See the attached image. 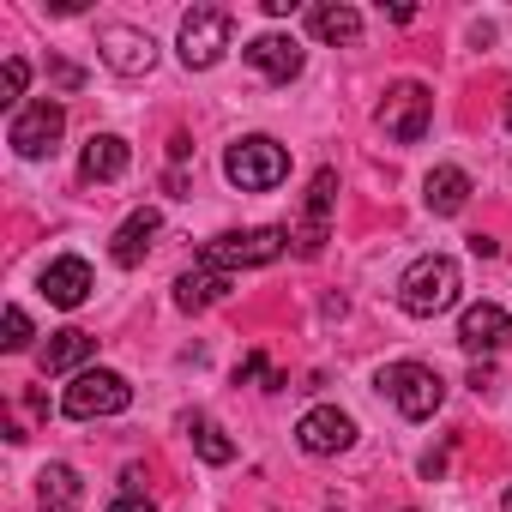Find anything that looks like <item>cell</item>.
Instances as JSON below:
<instances>
[{
	"mask_svg": "<svg viewBox=\"0 0 512 512\" xmlns=\"http://www.w3.org/2000/svg\"><path fill=\"white\" fill-rule=\"evenodd\" d=\"M464 278H458V260H446V253H422V260L398 278V308L410 320H434L458 302Z\"/></svg>",
	"mask_w": 512,
	"mask_h": 512,
	"instance_id": "obj_1",
	"label": "cell"
},
{
	"mask_svg": "<svg viewBox=\"0 0 512 512\" xmlns=\"http://www.w3.org/2000/svg\"><path fill=\"white\" fill-rule=\"evenodd\" d=\"M290 247V229H229V235H211L205 247H199V266L205 272H253V266H272L278 253Z\"/></svg>",
	"mask_w": 512,
	"mask_h": 512,
	"instance_id": "obj_2",
	"label": "cell"
},
{
	"mask_svg": "<svg viewBox=\"0 0 512 512\" xmlns=\"http://www.w3.org/2000/svg\"><path fill=\"white\" fill-rule=\"evenodd\" d=\"M223 175H229V187H241V193H272V187L290 175V151H284L278 139H266V133H247V139H235V145L223 151Z\"/></svg>",
	"mask_w": 512,
	"mask_h": 512,
	"instance_id": "obj_3",
	"label": "cell"
},
{
	"mask_svg": "<svg viewBox=\"0 0 512 512\" xmlns=\"http://www.w3.org/2000/svg\"><path fill=\"white\" fill-rule=\"evenodd\" d=\"M380 392H386L410 422H428V416L446 404V380H440L428 362H392V368H380Z\"/></svg>",
	"mask_w": 512,
	"mask_h": 512,
	"instance_id": "obj_4",
	"label": "cell"
},
{
	"mask_svg": "<svg viewBox=\"0 0 512 512\" xmlns=\"http://www.w3.org/2000/svg\"><path fill=\"white\" fill-rule=\"evenodd\" d=\"M127 404H133V386H127L115 368H85V374H73V386H67V398H61V410H67L73 422L121 416Z\"/></svg>",
	"mask_w": 512,
	"mask_h": 512,
	"instance_id": "obj_5",
	"label": "cell"
},
{
	"mask_svg": "<svg viewBox=\"0 0 512 512\" xmlns=\"http://www.w3.org/2000/svg\"><path fill=\"white\" fill-rule=\"evenodd\" d=\"M229 37H235V19H229L223 7H193V13L181 19V67H187V73L217 67L223 49H229Z\"/></svg>",
	"mask_w": 512,
	"mask_h": 512,
	"instance_id": "obj_6",
	"label": "cell"
},
{
	"mask_svg": "<svg viewBox=\"0 0 512 512\" xmlns=\"http://www.w3.org/2000/svg\"><path fill=\"white\" fill-rule=\"evenodd\" d=\"M428 121H434V91H428V85L404 79V85L386 91V103H380V133H386L392 145H416V139L428 133Z\"/></svg>",
	"mask_w": 512,
	"mask_h": 512,
	"instance_id": "obj_7",
	"label": "cell"
},
{
	"mask_svg": "<svg viewBox=\"0 0 512 512\" xmlns=\"http://www.w3.org/2000/svg\"><path fill=\"white\" fill-rule=\"evenodd\" d=\"M61 133H67V109L55 103V97H43V103H25L19 115H13V127H7V139H13V151L19 157H55V145H61Z\"/></svg>",
	"mask_w": 512,
	"mask_h": 512,
	"instance_id": "obj_8",
	"label": "cell"
},
{
	"mask_svg": "<svg viewBox=\"0 0 512 512\" xmlns=\"http://www.w3.org/2000/svg\"><path fill=\"white\" fill-rule=\"evenodd\" d=\"M332 205H338V169H320L314 187H308L302 223L290 229V241H296L302 260H320V247H326V235H332Z\"/></svg>",
	"mask_w": 512,
	"mask_h": 512,
	"instance_id": "obj_9",
	"label": "cell"
},
{
	"mask_svg": "<svg viewBox=\"0 0 512 512\" xmlns=\"http://www.w3.org/2000/svg\"><path fill=\"white\" fill-rule=\"evenodd\" d=\"M97 55H103V67L121 73V79H145V73L157 67V43H151V31H133V25H103Z\"/></svg>",
	"mask_w": 512,
	"mask_h": 512,
	"instance_id": "obj_10",
	"label": "cell"
},
{
	"mask_svg": "<svg viewBox=\"0 0 512 512\" xmlns=\"http://www.w3.org/2000/svg\"><path fill=\"white\" fill-rule=\"evenodd\" d=\"M296 440H302V452H314V458H338V452L356 446V422H350L338 404H314V410L296 422Z\"/></svg>",
	"mask_w": 512,
	"mask_h": 512,
	"instance_id": "obj_11",
	"label": "cell"
},
{
	"mask_svg": "<svg viewBox=\"0 0 512 512\" xmlns=\"http://www.w3.org/2000/svg\"><path fill=\"white\" fill-rule=\"evenodd\" d=\"M241 55H247V67H253V73H266L272 85H290V79H302V67H308L302 43H296V37H284V31H266V37H253Z\"/></svg>",
	"mask_w": 512,
	"mask_h": 512,
	"instance_id": "obj_12",
	"label": "cell"
},
{
	"mask_svg": "<svg viewBox=\"0 0 512 512\" xmlns=\"http://www.w3.org/2000/svg\"><path fill=\"white\" fill-rule=\"evenodd\" d=\"M458 344H464L470 356H494V350H506V344H512V314L494 308V302L464 308V320H458Z\"/></svg>",
	"mask_w": 512,
	"mask_h": 512,
	"instance_id": "obj_13",
	"label": "cell"
},
{
	"mask_svg": "<svg viewBox=\"0 0 512 512\" xmlns=\"http://www.w3.org/2000/svg\"><path fill=\"white\" fill-rule=\"evenodd\" d=\"M91 290H97V278H91V266L79 260V253H61V260H49V272H43V296H49L55 308H85Z\"/></svg>",
	"mask_w": 512,
	"mask_h": 512,
	"instance_id": "obj_14",
	"label": "cell"
},
{
	"mask_svg": "<svg viewBox=\"0 0 512 512\" xmlns=\"http://www.w3.org/2000/svg\"><path fill=\"white\" fill-rule=\"evenodd\" d=\"M157 229H163V211H157V205H145V211H133V217H127V223L115 229V241H109V260L133 272V266L145 260V253H151V241H157Z\"/></svg>",
	"mask_w": 512,
	"mask_h": 512,
	"instance_id": "obj_15",
	"label": "cell"
},
{
	"mask_svg": "<svg viewBox=\"0 0 512 512\" xmlns=\"http://www.w3.org/2000/svg\"><path fill=\"white\" fill-rule=\"evenodd\" d=\"M127 163H133V151H127L121 133H91V145H85V157H79V175H85V181H121Z\"/></svg>",
	"mask_w": 512,
	"mask_h": 512,
	"instance_id": "obj_16",
	"label": "cell"
},
{
	"mask_svg": "<svg viewBox=\"0 0 512 512\" xmlns=\"http://www.w3.org/2000/svg\"><path fill=\"white\" fill-rule=\"evenodd\" d=\"M91 356H97V338L79 332V326H67V332H55V338L37 350V368H43V374H73V368H85Z\"/></svg>",
	"mask_w": 512,
	"mask_h": 512,
	"instance_id": "obj_17",
	"label": "cell"
},
{
	"mask_svg": "<svg viewBox=\"0 0 512 512\" xmlns=\"http://www.w3.org/2000/svg\"><path fill=\"white\" fill-rule=\"evenodd\" d=\"M422 199H428L434 217H458V211L470 205V175H464L458 163H440V169L422 181Z\"/></svg>",
	"mask_w": 512,
	"mask_h": 512,
	"instance_id": "obj_18",
	"label": "cell"
},
{
	"mask_svg": "<svg viewBox=\"0 0 512 512\" xmlns=\"http://www.w3.org/2000/svg\"><path fill=\"white\" fill-rule=\"evenodd\" d=\"M223 296H229V278H223V272L193 266V272L175 278V308H181V314H199V308H211V302H223Z\"/></svg>",
	"mask_w": 512,
	"mask_h": 512,
	"instance_id": "obj_19",
	"label": "cell"
},
{
	"mask_svg": "<svg viewBox=\"0 0 512 512\" xmlns=\"http://www.w3.org/2000/svg\"><path fill=\"white\" fill-rule=\"evenodd\" d=\"M308 25H314L320 43H356V37H362V13H356V7H314Z\"/></svg>",
	"mask_w": 512,
	"mask_h": 512,
	"instance_id": "obj_20",
	"label": "cell"
},
{
	"mask_svg": "<svg viewBox=\"0 0 512 512\" xmlns=\"http://www.w3.org/2000/svg\"><path fill=\"white\" fill-rule=\"evenodd\" d=\"M37 482H43V512H73V500H79V470L73 464H49Z\"/></svg>",
	"mask_w": 512,
	"mask_h": 512,
	"instance_id": "obj_21",
	"label": "cell"
},
{
	"mask_svg": "<svg viewBox=\"0 0 512 512\" xmlns=\"http://www.w3.org/2000/svg\"><path fill=\"white\" fill-rule=\"evenodd\" d=\"M193 446H199L205 464H229L235 458V440H223V428L211 416H193Z\"/></svg>",
	"mask_w": 512,
	"mask_h": 512,
	"instance_id": "obj_22",
	"label": "cell"
},
{
	"mask_svg": "<svg viewBox=\"0 0 512 512\" xmlns=\"http://www.w3.org/2000/svg\"><path fill=\"white\" fill-rule=\"evenodd\" d=\"M31 314L25 308H7V338H0V350H31Z\"/></svg>",
	"mask_w": 512,
	"mask_h": 512,
	"instance_id": "obj_23",
	"label": "cell"
},
{
	"mask_svg": "<svg viewBox=\"0 0 512 512\" xmlns=\"http://www.w3.org/2000/svg\"><path fill=\"white\" fill-rule=\"evenodd\" d=\"M25 79H31V67H25V61L13 55V61H7V73H0V103H7V109H13V103L25 97Z\"/></svg>",
	"mask_w": 512,
	"mask_h": 512,
	"instance_id": "obj_24",
	"label": "cell"
},
{
	"mask_svg": "<svg viewBox=\"0 0 512 512\" xmlns=\"http://www.w3.org/2000/svg\"><path fill=\"white\" fill-rule=\"evenodd\" d=\"M103 512H157V500H151L145 488H121V494H115Z\"/></svg>",
	"mask_w": 512,
	"mask_h": 512,
	"instance_id": "obj_25",
	"label": "cell"
},
{
	"mask_svg": "<svg viewBox=\"0 0 512 512\" xmlns=\"http://www.w3.org/2000/svg\"><path fill=\"white\" fill-rule=\"evenodd\" d=\"M266 374H272V368H266V356H260V350H247V356L235 362V386H241V380H266Z\"/></svg>",
	"mask_w": 512,
	"mask_h": 512,
	"instance_id": "obj_26",
	"label": "cell"
},
{
	"mask_svg": "<svg viewBox=\"0 0 512 512\" xmlns=\"http://www.w3.org/2000/svg\"><path fill=\"white\" fill-rule=\"evenodd\" d=\"M55 85H61V91H79V85H85V73H79V67H67V61H61V67H55Z\"/></svg>",
	"mask_w": 512,
	"mask_h": 512,
	"instance_id": "obj_27",
	"label": "cell"
},
{
	"mask_svg": "<svg viewBox=\"0 0 512 512\" xmlns=\"http://www.w3.org/2000/svg\"><path fill=\"white\" fill-rule=\"evenodd\" d=\"M470 253H476V260H494V253H500V241H488V235H470Z\"/></svg>",
	"mask_w": 512,
	"mask_h": 512,
	"instance_id": "obj_28",
	"label": "cell"
},
{
	"mask_svg": "<svg viewBox=\"0 0 512 512\" xmlns=\"http://www.w3.org/2000/svg\"><path fill=\"white\" fill-rule=\"evenodd\" d=\"M470 386H476V392H488V386H494V368H488V362H476V368H470Z\"/></svg>",
	"mask_w": 512,
	"mask_h": 512,
	"instance_id": "obj_29",
	"label": "cell"
},
{
	"mask_svg": "<svg viewBox=\"0 0 512 512\" xmlns=\"http://www.w3.org/2000/svg\"><path fill=\"white\" fill-rule=\"evenodd\" d=\"M506 133H512V97H506Z\"/></svg>",
	"mask_w": 512,
	"mask_h": 512,
	"instance_id": "obj_30",
	"label": "cell"
},
{
	"mask_svg": "<svg viewBox=\"0 0 512 512\" xmlns=\"http://www.w3.org/2000/svg\"><path fill=\"white\" fill-rule=\"evenodd\" d=\"M506 512H512V488H506Z\"/></svg>",
	"mask_w": 512,
	"mask_h": 512,
	"instance_id": "obj_31",
	"label": "cell"
},
{
	"mask_svg": "<svg viewBox=\"0 0 512 512\" xmlns=\"http://www.w3.org/2000/svg\"><path fill=\"white\" fill-rule=\"evenodd\" d=\"M326 512H344V506H326Z\"/></svg>",
	"mask_w": 512,
	"mask_h": 512,
	"instance_id": "obj_32",
	"label": "cell"
},
{
	"mask_svg": "<svg viewBox=\"0 0 512 512\" xmlns=\"http://www.w3.org/2000/svg\"><path fill=\"white\" fill-rule=\"evenodd\" d=\"M404 512H410V506H404Z\"/></svg>",
	"mask_w": 512,
	"mask_h": 512,
	"instance_id": "obj_33",
	"label": "cell"
}]
</instances>
